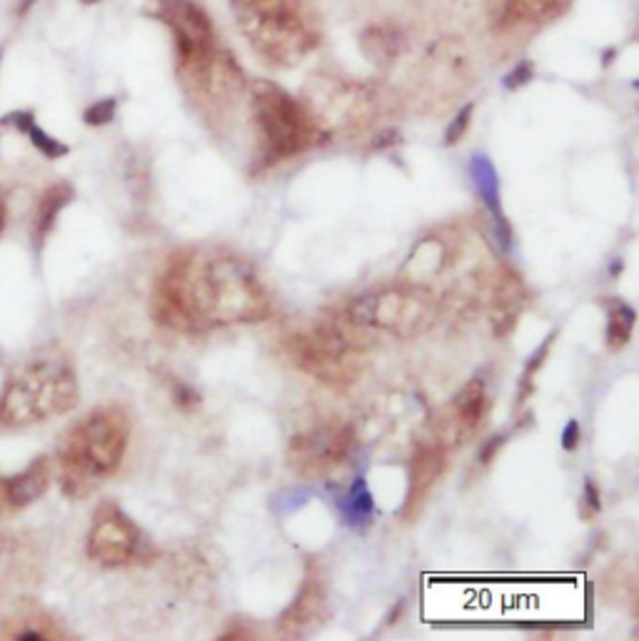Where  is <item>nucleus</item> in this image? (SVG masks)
<instances>
[{
    "label": "nucleus",
    "mask_w": 639,
    "mask_h": 641,
    "mask_svg": "<svg viewBox=\"0 0 639 641\" xmlns=\"http://www.w3.org/2000/svg\"><path fill=\"white\" fill-rule=\"evenodd\" d=\"M152 320L168 330L200 334L217 325L262 322L270 317L268 289L245 260L180 250L155 278Z\"/></svg>",
    "instance_id": "1"
},
{
    "label": "nucleus",
    "mask_w": 639,
    "mask_h": 641,
    "mask_svg": "<svg viewBox=\"0 0 639 641\" xmlns=\"http://www.w3.org/2000/svg\"><path fill=\"white\" fill-rule=\"evenodd\" d=\"M131 442V422L118 407H100L68 429L58 449L60 490L70 499H86L115 474Z\"/></svg>",
    "instance_id": "2"
},
{
    "label": "nucleus",
    "mask_w": 639,
    "mask_h": 641,
    "mask_svg": "<svg viewBox=\"0 0 639 641\" xmlns=\"http://www.w3.org/2000/svg\"><path fill=\"white\" fill-rule=\"evenodd\" d=\"M80 399L70 354L43 350L8 377L0 392V422L5 427H31L70 412Z\"/></svg>",
    "instance_id": "3"
},
{
    "label": "nucleus",
    "mask_w": 639,
    "mask_h": 641,
    "mask_svg": "<svg viewBox=\"0 0 639 641\" xmlns=\"http://www.w3.org/2000/svg\"><path fill=\"white\" fill-rule=\"evenodd\" d=\"M242 35L272 68H293L317 48L303 0H230Z\"/></svg>",
    "instance_id": "4"
},
{
    "label": "nucleus",
    "mask_w": 639,
    "mask_h": 641,
    "mask_svg": "<svg viewBox=\"0 0 639 641\" xmlns=\"http://www.w3.org/2000/svg\"><path fill=\"white\" fill-rule=\"evenodd\" d=\"M345 315V320H317L305 330H295L285 337L282 350L300 372L330 387H345L355 382L362 370L370 337Z\"/></svg>",
    "instance_id": "5"
},
{
    "label": "nucleus",
    "mask_w": 639,
    "mask_h": 641,
    "mask_svg": "<svg viewBox=\"0 0 639 641\" xmlns=\"http://www.w3.org/2000/svg\"><path fill=\"white\" fill-rule=\"evenodd\" d=\"M250 103L260 133L262 160L270 165L303 155L327 140L303 100L293 97L270 80H255L250 86Z\"/></svg>",
    "instance_id": "6"
},
{
    "label": "nucleus",
    "mask_w": 639,
    "mask_h": 641,
    "mask_svg": "<svg viewBox=\"0 0 639 641\" xmlns=\"http://www.w3.org/2000/svg\"><path fill=\"white\" fill-rule=\"evenodd\" d=\"M345 315L360 327H375L410 340L433 327L437 320V299L417 282H400L360 295L347 305Z\"/></svg>",
    "instance_id": "7"
},
{
    "label": "nucleus",
    "mask_w": 639,
    "mask_h": 641,
    "mask_svg": "<svg viewBox=\"0 0 639 641\" xmlns=\"http://www.w3.org/2000/svg\"><path fill=\"white\" fill-rule=\"evenodd\" d=\"M303 103L327 138L335 130H365L379 105L375 90L342 78L313 80Z\"/></svg>",
    "instance_id": "8"
},
{
    "label": "nucleus",
    "mask_w": 639,
    "mask_h": 641,
    "mask_svg": "<svg viewBox=\"0 0 639 641\" xmlns=\"http://www.w3.org/2000/svg\"><path fill=\"white\" fill-rule=\"evenodd\" d=\"M86 552L90 562L105 569L132 567L155 556L145 532L113 502H103L93 514Z\"/></svg>",
    "instance_id": "9"
},
{
    "label": "nucleus",
    "mask_w": 639,
    "mask_h": 641,
    "mask_svg": "<svg viewBox=\"0 0 639 641\" xmlns=\"http://www.w3.org/2000/svg\"><path fill=\"white\" fill-rule=\"evenodd\" d=\"M155 18L165 23L175 43L178 75L197 73L205 68L217 53V38L207 13L196 0H155L152 3Z\"/></svg>",
    "instance_id": "10"
},
{
    "label": "nucleus",
    "mask_w": 639,
    "mask_h": 641,
    "mask_svg": "<svg viewBox=\"0 0 639 641\" xmlns=\"http://www.w3.org/2000/svg\"><path fill=\"white\" fill-rule=\"evenodd\" d=\"M355 447L350 425H325L295 435L288 447V467L303 480H320L335 472Z\"/></svg>",
    "instance_id": "11"
},
{
    "label": "nucleus",
    "mask_w": 639,
    "mask_h": 641,
    "mask_svg": "<svg viewBox=\"0 0 639 641\" xmlns=\"http://www.w3.org/2000/svg\"><path fill=\"white\" fill-rule=\"evenodd\" d=\"M185 93L190 96V100L200 105V110L205 115H225V110L235 105V100L245 87V78L242 70L235 63V58L217 48V53L213 55V60L200 68L197 73L185 75L180 78Z\"/></svg>",
    "instance_id": "12"
},
{
    "label": "nucleus",
    "mask_w": 639,
    "mask_h": 641,
    "mask_svg": "<svg viewBox=\"0 0 639 641\" xmlns=\"http://www.w3.org/2000/svg\"><path fill=\"white\" fill-rule=\"evenodd\" d=\"M330 617V589L323 574V567L310 562L307 574L303 579V587L297 597L290 601V607L282 611L278 629L288 639H303L307 634L317 631Z\"/></svg>",
    "instance_id": "13"
},
{
    "label": "nucleus",
    "mask_w": 639,
    "mask_h": 641,
    "mask_svg": "<svg viewBox=\"0 0 639 641\" xmlns=\"http://www.w3.org/2000/svg\"><path fill=\"white\" fill-rule=\"evenodd\" d=\"M489 399H488V387L479 377H472L447 407L443 419V432L444 439H450L452 444H465L470 439L475 437L482 422L488 417Z\"/></svg>",
    "instance_id": "14"
},
{
    "label": "nucleus",
    "mask_w": 639,
    "mask_h": 641,
    "mask_svg": "<svg viewBox=\"0 0 639 641\" xmlns=\"http://www.w3.org/2000/svg\"><path fill=\"white\" fill-rule=\"evenodd\" d=\"M444 464H447V447L443 442H427V444H420L415 449L410 462L407 497H405L402 509L397 512L402 517V522H412L420 514L424 499L430 497L440 474L444 472Z\"/></svg>",
    "instance_id": "15"
},
{
    "label": "nucleus",
    "mask_w": 639,
    "mask_h": 641,
    "mask_svg": "<svg viewBox=\"0 0 639 641\" xmlns=\"http://www.w3.org/2000/svg\"><path fill=\"white\" fill-rule=\"evenodd\" d=\"M527 302H530V292L522 275H517L512 268H499L489 285V317H492V334L498 340L515 332Z\"/></svg>",
    "instance_id": "16"
},
{
    "label": "nucleus",
    "mask_w": 639,
    "mask_h": 641,
    "mask_svg": "<svg viewBox=\"0 0 639 641\" xmlns=\"http://www.w3.org/2000/svg\"><path fill=\"white\" fill-rule=\"evenodd\" d=\"M53 480V467L50 460L41 454L35 457L25 470H21L13 477H0L3 481V494H5V502L11 507V512H21L25 507H31L33 502H38Z\"/></svg>",
    "instance_id": "17"
},
{
    "label": "nucleus",
    "mask_w": 639,
    "mask_h": 641,
    "mask_svg": "<svg viewBox=\"0 0 639 641\" xmlns=\"http://www.w3.org/2000/svg\"><path fill=\"white\" fill-rule=\"evenodd\" d=\"M0 636L15 641H38V639H66V631L60 629L55 619L35 604H23L11 611L0 624Z\"/></svg>",
    "instance_id": "18"
},
{
    "label": "nucleus",
    "mask_w": 639,
    "mask_h": 641,
    "mask_svg": "<svg viewBox=\"0 0 639 641\" xmlns=\"http://www.w3.org/2000/svg\"><path fill=\"white\" fill-rule=\"evenodd\" d=\"M360 45H362V50L372 63L390 65L400 58L405 35L392 23H372L360 35Z\"/></svg>",
    "instance_id": "19"
},
{
    "label": "nucleus",
    "mask_w": 639,
    "mask_h": 641,
    "mask_svg": "<svg viewBox=\"0 0 639 641\" xmlns=\"http://www.w3.org/2000/svg\"><path fill=\"white\" fill-rule=\"evenodd\" d=\"M335 507L347 527H352L358 532L368 529L372 524V517H375V499H372V492H370L365 477H358L352 481L347 487V492L337 497Z\"/></svg>",
    "instance_id": "20"
},
{
    "label": "nucleus",
    "mask_w": 639,
    "mask_h": 641,
    "mask_svg": "<svg viewBox=\"0 0 639 641\" xmlns=\"http://www.w3.org/2000/svg\"><path fill=\"white\" fill-rule=\"evenodd\" d=\"M470 180L475 185L477 197L482 200V205L488 207V213L492 220H502V203H499V175L495 170V165L488 155H472L470 160Z\"/></svg>",
    "instance_id": "21"
},
{
    "label": "nucleus",
    "mask_w": 639,
    "mask_h": 641,
    "mask_svg": "<svg viewBox=\"0 0 639 641\" xmlns=\"http://www.w3.org/2000/svg\"><path fill=\"white\" fill-rule=\"evenodd\" d=\"M33 564V554L31 546L21 542L15 535H5L0 532V587L11 584V581H23V577H28Z\"/></svg>",
    "instance_id": "22"
},
{
    "label": "nucleus",
    "mask_w": 639,
    "mask_h": 641,
    "mask_svg": "<svg viewBox=\"0 0 639 641\" xmlns=\"http://www.w3.org/2000/svg\"><path fill=\"white\" fill-rule=\"evenodd\" d=\"M73 200V188L68 182H58L53 188H48L38 203V213H35L33 224V240L38 245H43L45 237L50 235V230L55 227L58 215L63 213V207Z\"/></svg>",
    "instance_id": "23"
},
{
    "label": "nucleus",
    "mask_w": 639,
    "mask_h": 641,
    "mask_svg": "<svg viewBox=\"0 0 639 641\" xmlns=\"http://www.w3.org/2000/svg\"><path fill=\"white\" fill-rule=\"evenodd\" d=\"M634 322H637V312L632 305L609 298L607 302V347L612 353L627 347L632 332H634Z\"/></svg>",
    "instance_id": "24"
},
{
    "label": "nucleus",
    "mask_w": 639,
    "mask_h": 641,
    "mask_svg": "<svg viewBox=\"0 0 639 641\" xmlns=\"http://www.w3.org/2000/svg\"><path fill=\"white\" fill-rule=\"evenodd\" d=\"M562 0H505V13L509 21L542 23L560 11Z\"/></svg>",
    "instance_id": "25"
},
{
    "label": "nucleus",
    "mask_w": 639,
    "mask_h": 641,
    "mask_svg": "<svg viewBox=\"0 0 639 641\" xmlns=\"http://www.w3.org/2000/svg\"><path fill=\"white\" fill-rule=\"evenodd\" d=\"M554 337H557V332H550L544 340H542V344L532 353V357L527 360V364H525V372H522V387H520V392H517V405H525L527 402V397L534 392V374L540 372L542 367H544V362H547V354H550V350H552V343H554Z\"/></svg>",
    "instance_id": "26"
},
{
    "label": "nucleus",
    "mask_w": 639,
    "mask_h": 641,
    "mask_svg": "<svg viewBox=\"0 0 639 641\" xmlns=\"http://www.w3.org/2000/svg\"><path fill=\"white\" fill-rule=\"evenodd\" d=\"M25 135L31 138V142H33V148L41 152V155H45L48 160H58V158H66L68 152H70V148H68L66 142H60L58 138H53V135H48L38 123H33L31 128L25 130Z\"/></svg>",
    "instance_id": "27"
},
{
    "label": "nucleus",
    "mask_w": 639,
    "mask_h": 641,
    "mask_svg": "<svg viewBox=\"0 0 639 641\" xmlns=\"http://www.w3.org/2000/svg\"><path fill=\"white\" fill-rule=\"evenodd\" d=\"M115 110H118V100H115V97H103V100H98V103H93V105L87 107L86 113H83V120H86L90 128H103V125L113 123Z\"/></svg>",
    "instance_id": "28"
},
{
    "label": "nucleus",
    "mask_w": 639,
    "mask_h": 641,
    "mask_svg": "<svg viewBox=\"0 0 639 641\" xmlns=\"http://www.w3.org/2000/svg\"><path fill=\"white\" fill-rule=\"evenodd\" d=\"M472 113H475V103H467V105L460 107V113H457L452 123L447 125L444 145H457V142L462 140V135H465L467 128H470V123H472Z\"/></svg>",
    "instance_id": "29"
},
{
    "label": "nucleus",
    "mask_w": 639,
    "mask_h": 641,
    "mask_svg": "<svg viewBox=\"0 0 639 641\" xmlns=\"http://www.w3.org/2000/svg\"><path fill=\"white\" fill-rule=\"evenodd\" d=\"M580 442H582V427H580L577 419H570L564 425L562 435H560V444H562L564 452H574V449H580Z\"/></svg>",
    "instance_id": "30"
},
{
    "label": "nucleus",
    "mask_w": 639,
    "mask_h": 641,
    "mask_svg": "<svg viewBox=\"0 0 639 641\" xmlns=\"http://www.w3.org/2000/svg\"><path fill=\"white\" fill-rule=\"evenodd\" d=\"M532 75H534L532 73V63H527V60L520 65H515L512 73L505 78V87H507V90H517V87L527 86V83L532 80Z\"/></svg>",
    "instance_id": "31"
},
{
    "label": "nucleus",
    "mask_w": 639,
    "mask_h": 641,
    "mask_svg": "<svg viewBox=\"0 0 639 641\" xmlns=\"http://www.w3.org/2000/svg\"><path fill=\"white\" fill-rule=\"evenodd\" d=\"M505 442H507V435H495V437H489L488 442L479 447V454H477L479 462H482V464H489V462L498 457L499 449L505 447Z\"/></svg>",
    "instance_id": "32"
},
{
    "label": "nucleus",
    "mask_w": 639,
    "mask_h": 641,
    "mask_svg": "<svg viewBox=\"0 0 639 641\" xmlns=\"http://www.w3.org/2000/svg\"><path fill=\"white\" fill-rule=\"evenodd\" d=\"M175 405L178 407H183V409H190V407H197L200 405V395H197L196 389L193 387H187V385H175Z\"/></svg>",
    "instance_id": "33"
},
{
    "label": "nucleus",
    "mask_w": 639,
    "mask_h": 641,
    "mask_svg": "<svg viewBox=\"0 0 639 641\" xmlns=\"http://www.w3.org/2000/svg\"><path fill=\"white\" fill-rule=\"evenodd\" d=\"M582 499L589 507V514H597L602 509V499H599V490L595 487V481L587 480L585 481V492H582Z\"/></svg>",
    "instance_id": "34"
},
{
    "label": "nucleus",
    "mask_w": 639,
    "mask_h": 641,
    "mask_svg": "<svg viewBox=\"0 0 639 641\" xmlns=\"http://www.w3.org/2000/svg\"><path fill=\"white\" fill-rule=\"evenodd\" d=\"M397 138H400V135H397V130L388 128V130H382V133H379V135H378V138H375V142H372V145H375V148H378V150L390 148V145H395V142H397Z\"/></svg>",
    "instance_id": "35"
},
{
    "label": "nucleus",
    "mask_w": 639,
    "mask_h": 641,
    "mask_svg": "<svg viewBox=\"0 0 639 641\" xmlns=\"http://www.w3.org/2000/svg\"><path fill=\"white\" fill-rule=\"evenodd\" d=\"M11 512V507H8V502H5V494H3V481H0V517H8Z\"/></svg>",
    "instance_id": "36"
},
{
    "label": "nucleus",
    "mask_w": 639,
    "mask_h": 641,
    "mask_svg": "<svg viewBox=\"0 0 639 641\" xmlns=\"http://www.w3.org/2000/svg\"><path fill=\"white\" fill-rule=\"evenodd\" d=\"M5 223H8V210H5V200L0 195V233L5 230Z\"/></svg>",
    "instance_id": "37"
},
{
    "label": "nucleus",
    "mask_w": 639,
    "mask_h": 641,
    "mask_svg": "<svg viewBox=\"0 0 639 641\" xmlns=\"http://www.w3.org/2000/svg\"><path fill=\"white\" fill-rule=\"evenodd\" d=\"M33 3L35 0H21V3H18V11L15 13H18V15H25V13L31 11V5H33Z\"/></svg>",
    "instance_id": "38"
},
{
    "label": "nucleus",
    "mask_w": 639,
    "mask_h": 641,
    "mask_svg": "<svg viewBox=\"0 0 639 641\" xmlns=\"http://www.w3.org/2000/svg\"><path fill=\"white\" fill-rule=\"evenodd\" d=\"M80 3H86V5H93V3H98V0H80Z\"/></svg>",
    "instance_id": "39"
},
{
    "label": "nucleus",
    "mask_w": 639,
    "mask_h": 641,
    "mask_svg": "<svg viewBox=\"0 0 639 641\" xmlns=\"http://www.w3.org/2000/svg\"><path fill=\"white\" fill-rule=\"evenodd\" d=\"M0 58H3V50H0Z\"/></svg>",
    "instance_id": "40"
}]
</instances>
